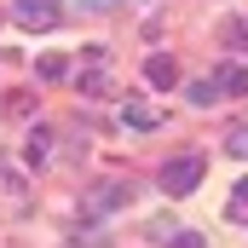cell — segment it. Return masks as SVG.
Here are the masks:
<instances>
[{
  "instance_id": "cell-13",
  "label": "cell",
  "mask_w": 248,
  "mask_h": 248,
  "mask_svg": "<svg viewBox=\"0 0 248 248\" xmlns=\"http://www.w3.org/2000/svg\"><path fill=\"white\" fill-rule=\"evenodd\" d=\"M87 12H116V0H81Z\"/></svg>"
},
{
  "instance_id": "cell-9",
  "label": "cell",
  "mask_w": 248,
  "mask_h": 248,
  "mask_svg": "<svg viewBox=\"0 0 248 248\" xmlns=\"http://www.w3.org/2000/svg\"><path fill=\"white\" fill-rule=\"evenodd\" d=\"M81 93H87V98H104V93H110V81H104L98 69H87V75H81Z\"/></svg>"
},
{
  "instance_id": "cell-3",
  "label": "cell",
  "mask_w": 248,
  "mask_h": 248,
  "mask_svg": "<svg viewBox=\"0 0 248 248\" xmlns=\"http://www.w3.org/2000/svg\"><path fill=\"white\" fill-rule=\"evenodd\" d=\"M116 202H133V185H127V179H104V185L87 190V214H104V208H116Z\"/></svg>"
},
{
  "instance_id": "cell-10",
  "label": "cell",
  "mask_w": 248,
  "mask_h": 248,
  "mask_svg": "<svg viewBox=\"0 0 248 248\" xmlns=\"http://www.w3.org/2000/svg\"><path fill=\"white\" fill-rule=\"evenodd\" d=\"M225 150H231V156H243V162H248V127H237V133L225 139Z\"/></svg>"
},
{
  "instance_id": "cell-5",
  "label": "cell",
  "mask_w": 248,
  "mask_h": 248,
  "mask_svg": "<svg viewBox=\"0 0 248 248\" xmlns=\"http://www.w3.org/2000/svg\"><path fill=\"white\" fill-rule=\"evenodd\" d=\"M219 87H225L231 98H248V69L243 63H219Z\"/></svg>"
},
{
  "instance_id": "cell-2",
  "label": "cell",
  "mask_w": 248,
  "mask_h": 248,
  "mask_svg": "<svg viewBox=\"0 0 248 248\" xmlns=\"http://www.w3.org/2000/svg\"><path fill=\"white\" fill-rule=\"evenodd\" d=\"M12 12H17L23 29H52L58 23V0H12Z\"/></svg>"
},
{
  "instance_id": "cell-4",
  "label": "cell",
  "mask_w": 248,
  "mask_h": 248,
  "mask_svg": "<svg viewBox=\"0 0 248 248\" xmlns=\"http://www.w3.org/2000/svg\"><path fill=\"white\" fill-rule=\"evenodd\" d=\"M144 81H150V87H173V81H179V63L168 58V52H150V58H144Z\"/></svg>"
},
{
  "instance_id": "cell-8",
  "label": "cell",
  "mask_w": 248,
  "mask_h": 248,
  "mask_svg": "<svg viewBox=\"0 0 248 248\" xmlns=\"http://www.w3.org/2000/svg\"><path fill=\"white\" fill-rule=\"evenodd\" d=\"M185 98L196 104V110H208V104H214L219 93H214V81H190V87H185Z\"/></svg>"
},
{
  "instance_id": "cell-12",
  "label": "cell",
  "mask_w": 248,
  "mask_h": 248,
  "mask_svg": "<svg viewBox=\"0 0 248 248\" xmlns=\"http://www.w3.org/2000/svg\"><path fill=\"white\" fill-rule=\"evenodd\" d=\"M173 248H202V237H196V231H179V237H173Z\"/></svg>"
},
{
  "instance_id": "cell-6",
  "label": "cell",
  "mask_w": 248,
  "mask_h": 248,
  "mask_svg": "<svg viewBox=\"0 0 248 248\" xmlns=\"http://www.w3.org/2000/svg\"><path fill=\"white\" fill-rule=\"evenodd\" d=\"M122 122H127V127H139V133H144V127H156V110H150L144 98H127V104H122Z\"/></svg>"
},
{
  "instance_id": "cell-11",
  "label": "cell",
  "mask_w": 248,
  "mask_h": 248,
  "mask_svg": "<svg viewBox=\"0 0 248 248\" xmlns=\"http://www.w3.org/2000/svg\"><path fill=\"white\" fill-rule=\"evenodd\" d=\"M243 214H248V179L237 185V196H231V219H243Z\"/></svg>"
},
{
  "instance_id": "cell-1",
  "label": "cell",
  "mask_w": 248,
  "mask_h": 248,
  "mask_svg": "<svg viewBox=\"0 0 248 248\" xmlns=\"http://www.w3.org/2000/svg\"><path fill=\"white\" fill-rule=\"evenodd\" d=\"M202 168H208V162H202L196 150L179 156V162H168V168H162V190H168V196H190V190L202 185Z\"/></svg>"
},
{
  "instance_id": "cell-7",
  "label": "cell",
  "mask_w": 248,
  "mask_h": 248,
  "mask_svg": "<svg viewBox=\"0 0 248 248\" xmlns=\"http://www.w3.org/2000/svg\"><path fill=\"white\" fill-rule=\"evenodd\" d=\"M35 75H41V81H63V75H69V58H63V52H41V58H35Z\"/></svg>"
}]
</instances>
